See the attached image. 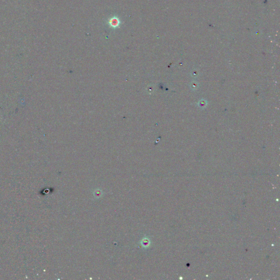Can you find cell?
<instances>
[{"label":"cell","instance_id":"obj_1","mask_svg":"<svg viewBox=\"0 0 280 280\" xmlns=\"http://www.w3.org/2000/svg\"><path fill=\"white\" fill-rule=\"evenodd\" d=\"M109 26L111 27H112L113 28H116L117 27H118L119 25L120 21L116 17H114V18L109 19Z\"/></svg>","mask_w":280,"mask_h":280}]
</instances>
